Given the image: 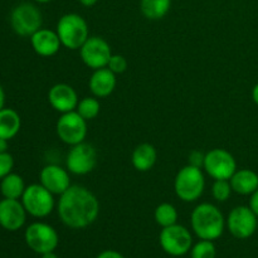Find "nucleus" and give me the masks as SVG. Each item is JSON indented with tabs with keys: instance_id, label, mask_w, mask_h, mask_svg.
I'll use <instances>...</instances> for the list:
<instances>
[{
	"instance_id": "f257e3e1",
	"label": "nucleus",
	"mask_w": 258,
	"mask_h": 258,
	"mask_svg": "<svg viewBox=\"0 0 258 258\" xmlns=\"http://www.w3.org/2000/svg\"><path fill=\"white\" fill-rule=\"evenodd\" d=\"M57 211L64 226L72 229H83L97 219L100 203L90 189L82 185H71L59 196Z\"/></svg>"
},
{
	"instance_id": "f03ea898",
	"label": "nucleus",
	"mask_w": 258,
	"mask_h": 258,
	"mask_svg": "<svg viewBox=\"0 0 258 258\" xmlns=\"http://www.w3.org/2000/svg\"><path fill=\"white\" fill-rule=\"evenodd\" d=\"M190 224L199 239L216 241L223 234L226 219L218 207L211 203H202L191 212Z\"/></svg>"
},
{
	"instance_id": "7ed1b4c3",
	"label": "nucleus",
	"mask_w": 258,
	"mask_h": 258,
	"mask_svg": "<svg viewBox=\"0 0 258 258\" xmlns=\"http://www.w3.org/2000/svg\"><path fill=\"white\" fill-rule=\"evenodd\" d=\"M57 34L60 43L68 49H80L90 38L88 24L80 14L68 13L59 18L57 23Z\"/></svg>"
},
{
	"instance_id": "20e7f679",
	"label": "nucleus",
	"mask_w": 258,
	"mask_h": 258,
	"mask_svg": "<svg viewBox=\"0 0 258 258\" xmlns=\"http://www.w3.org/2000/svg\"><path fill=\"white\" fill-rule=\"evenodd\" d=\"M206 179L201 168L186 165L178 171L174 180V190L176 197L186 203L196 202L203 196Z\"/></svg>"
},
{
	"instance_id": "39448f33",
	"label": "nucleus",
	"mask_w": 258,
	"mask_h": 258,
	"mask_svg": "<svg viewBox=\"0 0 258 258\" xmlns=\"http://www.w3.org/2000/svg\"><path fill=\"white\" fill-rule=\"evenodd\" d=\"M40 10L32 3H20L10 13L12 29L20 37H32L42 28Z\"/></svg>"
},
{
	"instance_id": "423d86ee",
	"label": "nucleus",
	"mask_w": 258,
	"mask_h": 258,
	"mask_svg": "<svg viewBox=\"0 0 258 258\" xmlns=\"http://www.w3.org/2000/svg\"><path fill=\"white\" fill-rule=\"evenodd\" d=\"M54 194L42 184H30L22 196V203L28 214L35 218H44L54 209Z\"/></svg>"
},
{
	"instance_id": "0eeeda50",
	"label": "nucleus",
	"mask_w": 258,
	"mask_h": 258,
	"mask_svg": "<svg viewBox=\"0 0 258 258\" xmlns=\"http://www.w3.org/2000/svg\"><path fill=\"white\" fill-rule=\"evenodd\" d=\"M24 238L27 246L38 254L54 252L59 243L57 231L52 226L43 222H35L30 224L25 229Z\"/></svg>"
},
{
	"instance_id": "6e6552de",
	"label": "nucleus",
	"mask_w": 258,
	"mask_h": 258,
	"mask_svg": "<svg viewBox=\"0 0 258 258\" xmlns=\"http://www.w3.org/2000/svg\"><path fill=\"white\" fill-rule=\"evenodd\" d=\"M159 242L163 251L173 257L184 256L190 252L193 247V237L190 232L180 224H173L161 229Z\"/></svg>"
},
{
	"instance_id": "1a4fd4ad",
	"label": "nucleus",
	"mask_w": 258,
	"mask_h": 258,
	"mask_svg": "<svg viewBox=\"0 0 258 258\" xmlns=\"http://www.w3.org/2000/svg\"><path fill=\"white\" fill-rule=\"evenodd\" d=\"M204 170L214 180H229L237 170L234 156L224 149H213L206 154Z\"/></svg>"
},
{
	"instance_id": "9d476101",
	"label": "nucleus",
	"mask_w": 258,
	"mask_h": 258,
	"mask_svg": "<svg viewBox=\"0 0 258 258\" xmlns=\"http://www.w3.org/2000/svg\"><path fill=\"white\" fill-rule=\"evenodd\" d=\"M57 135L60 140L67 145H77L83 143L87 136V121L77 112V111H71V112L62 113L59 120L57 121Z\"/></svg>"
},
{
	"instance_id": "9b49d317",
	"label": "nucleus",
	"mask_w": 258,
	"mask_h": 258,
	"mask_svg": "<svg viewBox=\"0 0 258 258\" xmlns=\"http://www.w3.org/2000/svg\"><path fill=\"white\" fill-rule=\"evenodd\" d=\"M227 228L234 238L247 239L257 231L258 217L251 208L246 206H238L231 211L226 221Z\"/></svg>"
},
{
	"instance_id": "f8f14e48",
	"label": "nucleus",
	"mask_w": 258,
	"mask_h": 258,
	"mask_svg": "<svg viewBox=\"0 0 258 258\" xmlns=\"http://www.w3.org/2000/svg\"><path fill=\"white\" fill-rule=\"evenodd\" d=\"M97 164V151L93 145L80 143L73 145L68 151L66 165L67 170L75 175H86L95 169Z\"/></svg>"
},
{
	"instance_id": "ddd939ff",
	"label": "nucleus",
	"mask_w": 258,
	"mask_h": 258,
	"mask_svg": "<svg viewBox=\"0 0 258 258\" xmlns=\"http://www.w3.org/2000/svg\"><path fill=\"white\" fill-rule=\"evenodd\" d=\"M83 63L91 70H100L107 67L112 52L111 47L103 38L90 37L80 48Z\"/></svg>"
},
{
	"instance_id": "4468645a",
	"label": "nucleus",
	"mask_w": 258,
	"mask_h": 258,
	"mask_svg": "<svg viewBox=\"0 0 258 258\" xmlns=\"http://www.w3.org/2000/svg\"><path fill=\"white\" fill-rule=\"evenodd\" d=\"M27 211L19 199L4 198L0 201V226L9 232H15L24 226Z\"/></svg>"
},
{
	"instance_id": "2eb2a0df",
	"label": "nucleus",
	"mask_w": 258,
	"mask_h": 258,
	"mask_svg": "<svg viewBox=\"0 0 258 258\" xmlns=\"http://www.w3.org/2000/svg\"><path fill=\"white\" fill-rule=\"evenodd\" d=\"M48 101L55 111L60 113L76 111L78 105L77 92L67 83H57L48 92Z\"/></svg>"
},
{
	"instance_id": "dca6fc26",
	"label": "nucleus",
	"mask_w": 258,
	"mask_h": 258,
	"mask_svg": "<svg viewBox=\"0 0 258 258\" xmlns=\"http://www.w3.org/2000/svg\"><path fill=\"white\" fill-rule=\"evenodd\" d=\"M40 184L54 196H62L71 186L70 174L60 166L49 164L40 171Z\"/></svg>"
},
{
	"instance_id": "f3484780",
	"label": "nucleus",
	"mask_w": 258,
	"mask_h": 258,
	"mask_svg": "<svg viewBox=\"0 0 258 258\" xmlns=\"http://www.w3.org/2000/svg\"><path fill=\"white\" fill-rule=\"evenodd\" d=\"M30 44L37 54L42 55V57H52L59 50L62 43H60L57 32L40 28L30 37Z\"/></svg>"
},
{
	"instance_id": "a211bd4d",
	"label": "nucleus",
	"mask_w": 258,
	"mask_h": 258,
	"mask_svg": "<svg viewBox=\"0 0 258 258\" xmlns=\"http://www.w3.org/2000/svg\"><path fill=\"white\" fill-rule=\"evenodd\" d=\"M116 83H117V80H116L115 73L105 67L95 70V72L91 76L88 86H90V90L93 96L102 98L107 97L115 91Z\"/></svg>"
},
{
	"instance_id": "6ab92c4d",
	"label": "nucleus",
	"mask_w": 258,
	"mask_h": 258,
	"mask_svg": "<svg viewBox=\"0 0 258 258\" xmlns=\"http://www.w3.org/2000/svg\"><path fill=\"white\" fill-rule=\"evenodd\" d=\"M234 193L241 196H251L258 189V174L251 169H241L229 179Z\"/></svg>"
},
{
	"instance_id": "aec40b11",
	"label": "nucleus",
	"mask_w": 258,
	"mask_h": 258,
	"mask_svg": "<svg viewBox=\"0 0 258 258\" xmlns=\"http://www.w3.org/2000/svg\"><path fill=\"white\" fill-rule=\"evenodd\" d=\"M158 153L151 144L144 143L135 148L131 155V163L138 171H149L155 165Z\"/></svg>"
},
{
	"instance_id": "412c9836",
	"label": "nucleus",
	"mask_w": 258,
	"mask_h": 258,
	"mask_svg": "<svg viewBox=\"0 0 258 258\" xmlns=\"http://www.w3.org/2000/svg\"><path fill=\"white\" fill-rule=\"evenodd\" d=\"M22 121L19 113L13 108H2L0 110V138L5 140L15 138L19 133Z\"/></svg>"
},
{
	"instance_id": "4be33fe9",
	"label": "nucleus",
	"mask_w": 258,
	"mask_h": 258,
	"mask_svg": "<svg viewBox=\"0 0 258 258\" xmlns=\"http://www.w3.org/2000/svg\"><path fill=\"white\" fill-rule=\"evenodd\" d=\"M24 179L19 174L10 173L2 179L0 183V191L4 198L8 199H20L25 190Z\"/></svg>"
},
{
	"instance_id": "5701e85b",
	"label": "nucleus",
	"mask_w": 258,
	"mask_h": 258,
	"mask_svg": "<svg viewBox=\"0 0 258 258\" xmlns=\"http://www.w3.org/2000/svg\"><path fill=\"white\" fill-rule=\"evenodd\" d=\"M171 0H141L140 9L144 17L150 20H159L170 10Z\"/></svg>"
},
{
	"instance_id": "b1692460",
	"label": "nucleus",
	"mask_w": 258,
	"mask_h": 258,
	"mask_svg": "<svg viewBox=\"0 0 258 258\" xmlns=\"http://www.w3.org/2000/svg\"><path fill=\"white\" fill-rule=\"evenodd\" d=\"M154 218H155V222L159 226L165 228V227L176 224V222H178V211H176L173 204L161 203L156 207L155 212H154Z\"/></svg>"
},
{
	"instance_id": "393cba45",
	"label": "nucleus",
	"mask_w": 258,
	"mask_h": 258,
	"mask_svg": "<svg viewBox=\"0 0 258 258\" xmlns=\"http://www.w3.org/2000/svg\"><path fill=\"white\" fill-rule=\"evenodd\" d=\"M101 110V105H100V101L97 98H93V97H85L78 102L77 111L86 121H90L93 120L98 116Z\"/></svg>"
},
{
	"instance_id": "a878e982",
	"label": "nucleus",
	"mask_w": 258,
	"mask_h": 258,
	"mask_svg": "<svg viewBox=\"0 0 258 258\" xmlns=\"http://www.w3.org/2000/svg\"><path fill=\"white\" fill-rule=\"evenodd\" d=\"M217 249L213 241L201 239L198 243L193 244L190 249L191 258H216Z\"/></svg>"
},
{
	"instance_id": "bb28decb",
	"label": "nucleus",
	"mask_w": 258,
	"mask_h": 258,
	"mask_svg": "<svg viewBox=\"0 0 258 258\" xmlns=\"http://www.w3.org/2000/svg\"><path fill=\"white\" fill-rule=\"evenodd\" d=\"M232 191L233 189H232L229 180H214L213 186H212V194L217 202H221V203L227 202L231 197Z\"/></svg>"
},
{
	"instance_id": "cd10ccee",
	"label": "nucleus",
	"mask_w": 258,
	"mask_h": 258,
	"mask_svg": "<svg viewBox=\"0 0 258 258\" xmlns=\"http://www.w3.org/2000/svg\"><path fill=\"white\" fill-rule=\"evenodd\" d=\"M107 68L110 71H112L115 75H118V73H123L126 70H127V60L123 55L121 54H112L111 55L110 60H108Z\"/></svg>"
},
{
	"instance_id": "c85d7f7f",
	"label": "nucleus",
	"mask_w": 258,
	"mask_h": 258,
	"mask_svg": "<svg viewBox=\"0 0 258 258\" xmlns=\"http://www.w3.org/2000/svg\"><path fill=\"white\" fill-rule=\"evenodd\" d=\"M13 168H14V159H13L12 154H9L8 151L0 153V179L12 173Z\"/></svg>"
},
{
	"instance_id": "c756f323",
	"label": "nucleus",
	"mask_w": 258,
	"mask_h": 258,
	"mask_svg": "<svg viewBox=\"0 0 258 258\" xmlns=\"http://www.w3.org/2000/svg\"><path fill=\"white\" fill-rule=\"evenodd\" d=\"M204 158H206V154L201 153L198 150H194L189 154L188 164L191 166H196V168H202L204 164Z\"/></svg>"
},
{
	"instance_id": "7c9ffc66",
	"label": "nucleus",
	"mask_w": 258,
	"mask_h": 258,
	"mask_svg": "<svg viewBox=\"0 0 258 258\" xmlns=\"http://www.w3.org/2000/svg\"><path fill=\"white\" fill-rule=\"evenodd\" d=\"M96 258H125L120 252L113 251V249H106V251H102L100 254H97Z\"/></svg>"
},
{
	"instance_id": "2f4dec72",
	"label": "nucleus",
	"mask_w": 258,
	"mask_h": 258,
	"mask_svg": "<svg viewBox=\"0 0 258 258\" xmlns=\"http://www.w3.org/2000/svg\"><path fill=\"white\" fill-rule=\"evenodd\" d=\"M249 208L254 212V214L258 217V189L254 193L251 194V199H249Z\"/></svg>"
},
{
	"instance_id": "473e14b6",
	"label": "nucleus",
	"mask_w": 258,
	"mask_h": 258,
	"mask_svg": "<svg viewBox=\"0 0 258 258\" xmlns=\"http://www.w3.org/2000/svg\"><path fill=\"white\" fill-rule=\"evenodd\" d=\"M8 141L9 140L0 138V153H7L8 151Z\"/></svg>"
},
{
	"instance_id": "72a5a7b5",
	"label": "nucleus",
	"mask_w": 258,
	"mask_h": 258,
	"mask_svg": "<svg viewBox=\"0 0 258 258\" xmlns=\"http://www.w3.org/2000/svg\"><path fill=\"white\" fill-rule=\"evenodd\" d=\"M4 105H5V92H4V88H3V86L0 85V110H2V108H4Z\"/></svg>"
},
{
	"instance_id": "f704fd0d",
	"label": "nucleus",
	"mask_w": 258,
	"mask_h": 258,
	"mask_svg": "<svg viewBox=\"0 0 258 258\" xmlns=\"http://www.w3.org/2000/svg\"><path fill=\"white\" fill-rule=\"evenodd\" d=\"M97 2L98 0H80V3L83 5V7H88V8L93 7Z\"/></svg>"
},
{
	"instance_id": "c9c22d12",
	"label": "nucleus",
	"mask_w": 258,
	"mask_h": 258,
	"mask_svg": "<svg viewBox=\"0 0 258 258\" xmlns=\"http://www.w3.org/2000/svg\"><path fill=\"white\" fill-rule=\"evenodd\" d=\"M252 98H253L254 103L258 105V83L256 86H254L253 90H252Z\"/></svg>"
},
{
	"instance_id": "e433bc0d",
	"label": "nucleus",
	"mask_w": 258,
	"mask_h": 258,
	"mask_svg": "<svg viewBox=\"0 0 258 258\" xmlns=\"http://www.w3.org/2000/svg\"><path fill=\"white\" fill-rule=\"evenodd\" d=\"M40 258H59V257H58L54 252H48V253L42 254V257Z\"/></svg>"
},
{
	"instance_id": "4c0bfd02",
	"label": "nucleus",
	"mask_w": 258,
	"mask_h": 258,
	"mask_svg": "<svg viewBox=\"0 0 258 258\" xmlns=\"http://www.w3.org/2000/svg\"><path fill=\"white\" fill-rule=\"evenodd\" d=\"M34 2L40 3V4H45V3H49V2H52V0H34Z\"/></svg>"
},
{
	"instance_id": "58836bf2",
	"label": "nucleus",
	"mask_w": 258,
	"mask_h": 258,
	"mask_svg": "<svg viewBox=\"0 0 258 258\" xmlns=\"http://www.w3.org/2000/svg\"><path fill=\"white\" fill-rule=\"evenodd\" d=\"M257 231H258V224H257Z\"/></svg>"
}]
</instances>
